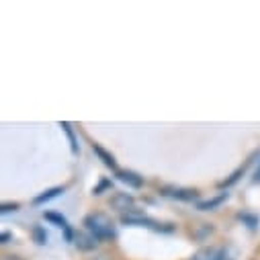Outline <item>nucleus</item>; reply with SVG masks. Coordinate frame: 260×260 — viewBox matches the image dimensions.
<instances>
[{
	"label": "nucleus",
	"instance_id": "nucleus-3",
	"mask_svg": "<svg viewBox=\"0 0 260 260\" xmlns=\"http://www.w3.org/2000/svg\"><path fill=\"white\" fill-rule=\"evenodd\" d=\"M190 260H238V250L232 244L221 246H201L197 252L190 256Z\"/></svg>",
	"mask_w": 260,
	"mask_h": 260
},
{
	"label": "nucleus",
	"instance_id": "nucleus-20",
	"mask_svg": "<svg viewBox=\"0 0 260 260\" xmlns=\"http://www.w3.org/2000/svg\"><path fill=\"white\" fill-rule=\"evenodd\" d=\"M15 240V234L11 232V230H5L3 234H0V244H3V246H7V244H11Z\"/></svg>",
	"mask_w": 260,
	"mask_h": 260
},
{
	"label": "nucleus",
	"instance_id": "nucleus-4",
	"mask_svg": "<svg viewBox=\"0 0 260 260\" xmlns=\"http://www.w3.org/2000/svg\"><path fill=\"white\" fill-rule=\"evenodd\" d=\"M158 192L166 199L180 201V203H199L201 201V192L197 188H188V186H176V184H162Z\"/></svg>",
	"mask_w": 260,
	"mask_h": 260
},
{
	"label": "nucleus",
	"instance_id": "nucleus-5",
	"mask_svg": "<svg viewBox=\"0 0 260 260\" xmlns=\"http://www.w3.org/2000/svg\"><path fill=\"white\" fill-rule=\"evenodd\" d=\"M256 158H260V150L252 152V154H250V156H248V158L244 160V164H240V166H238L236 170H232V172H230V174H228V176H225L223 180H219V182H217V188H221V190L225 188V190H228L230 186L238 184V182H240V178H242V176H244V174L248 172V168H250V166L254 164V160H256Z\"/></svg>",
	"mask_w": 260,
	"mask_h": 260
},
{
	"label": "nucleus",
	"instance_id": "nucleus-14",
	"mask_svg": "<svg viewBox=\"0 0 260 260\" xmlns=\"http://www.w3.org/2000/svg\"><path fill=\"white\" fill-rule=\"evenodd\" d=\"M236 219H238L242 225H246L250 232H258V228H260V215H258V213H252V211H238V213H236Z\"/></svg>",
	"mask_w": 260,
	"mask_h": 260
},
{
	"label": "nucleus",
	"instance_id": "nucleus-13",
	"mask_svg": "<svg viewBox=\"0 0 260 260\" xmlns=\"http://www.w3.org/2000/svg\"><path fill=\"white\" fill-rule=\"evenodd\" d=\"M57 125L61 127V132L66 134V138H68V144H70V152H72L74 156H78V154H80V144H78V138H76V132H74L72 123H70V121H59Z\"/></svg>",
	"mask_w": 260,
	"mask_h": 260
},
{
	"label": "nucleus",
	"instance_id": "nucleus-10",
	"mask_svg": "<svg viewBox=\"0 0 260 260\" xmlns=\"http://www.w3.org/2000/svg\"><path fill=\"white\" fill-rule=\"evenodd\" d=\"M215 234V225L213 223H209V221H203V223H197L192 230H190V240L192 242H199V244H203V242H207L211 236Z\"/></svg>",
	"mask_w": 260,
	"mask_h": 260
},
{
	"label": "nucleus",
	"instance_id": "nucleus-17",
	"mask_svg": "<svg viewBox=\"0 0 260 260\" xmlns=\"http://www.w3.org/2000/svg\"><path fill=\"white\" fill-rule=\"evenodd\" d=\"M113 190V180L109 178V176H103L94 186H92V197H101V194H105V192H111Z\"/></svg>",
	"mask_w": 260,
	"mask_h": 260
},
{
	"label": "nucleus",
	"instance_id": "nucleus-22",
	"mask_svg": "<svg viewBox=\"0 0 260 260\" xmlns=\"http://www.w3.org/2000/svg\"><path fill=\"white\" fill-rule=\"evenodd\" d=\"M3 260H25V258H21L17 254H7V256H3Z\"/></svg>",
	"mask_w": 260,
	"mask_h": 260
},
{
	"label": "nucleus",
	"instance_id": "nucleus-8",
	"mask_svg": "<svg viewBox=\"0 0 260 260\" xmlns=\"http://www.w3.org/2000/svg\"><path fill=\"white\" fill-rule=\"evenodd\" d=\"M230 201V192L228 190H221L215 197H209V199H201L199 203H194V209L197 211H217L221 205H225Z\"/></svg>",
	"mask_w": 260,
	"mask_h": 260
},
{
	"label": "nucleus",
	"instance_id": "nucleus-16",
	"mask_svg": "<svg viewBox=\"0 0 260 260\" xmlns=\"http://www.w3.org/2000/svg\"><path fill=\"white\" fill-rule=\"evenodd\" d=\"M31 240H33L37 246H47V242H49V234H47V230H45L43 225L35 223V225L31 228Z\"/></svg>",
	"mask_w": 260,
	"mask_h": 260
},
{
	"label": "nucleus",
	"instance_id": "nucleus-15",
	"mask_svg": "<svg viewBox=\"0 0 260 260\" xmlns=\"http://www.w3.org/2000/svg\"><path fill=\"white\" fill-rule=\"evenodd\" d=\"M43 219H45L47 223H51V225L59 228L61 232H63V230H66V228L70 225L68 217L63 215V213H59V211H43Z\"/></svg>",
	"mask_w": 260,
	"mask_h": 260
},
{
	"label": "nucleus",
	"instance_id": "nucleus-18",
	"mask_svg": "<svg viewBox=\"0 0 260 260\" xmlns=\"http://www.w3.org/2000/svg\"><path fill=\"white\" fill-rule=\"evenodd\" d=\"M21 209V203L19 201H5L0 205V213L3 215H9V213H17Z\"/></svg>",
	"mask_w": 260,
	"mask_h": 260
},
{
	"label": "nucleus",
	"instance_id": "nucleus-21",
	"mask_svg": "<svg viewBox=\"0 0 260 260\" xmlns=\"http://www.w3.org/2000/svg\"><path fill=\"white\" fill-rule=\"evenodd\" d=\"M252 182H254V184H260V158H258V166H256V170H254Z\"/></svg>",
	"mask_w": 260,
	"mask_h": 260
},
{
	"label": "nucleus",
	"instance_id": "nucleus-9",
	"mask_svg": "<svg viewBox=\"0 0 260 260\" xmlns=\"http://www.w3.org/2000/svg\"><path fill=\"white\" fill-rule=\"evenodd\" d=\"M99 240L92 236V234H88L86 230H82V232H76V240H74V246H76V250L78 252H84V254H88V252H94L96 248H99Z\"/></svg>",
	"mask_w": 260,
	"mask_h": 260
},
{
	"label": "nucleus",
	"instance_id": "nucleus-1",
	"mask_svg": "<svg viewBox=\"0 0 260 260\" xmlns=\"http://www.w3.org/2000/svg\"><path fill=\"white\" fill-rule=\"evenodd\" d=\"M82 225L88 234H92L99 242H115L119 236V230L115 225V221L111 219L109 213L105 211H92L88 215H84Z\"/></svg>",
	"mask_w": 260,
	"mask_h": 260
},
{
	"label": "nucleus",
	"instance_id": "nucleus-6",
	"mask_svg": "<svg viewBox=\"0 0 260 260\" xmlns=\"http://www.w3.org/2000/svg\"><path fill=\"white\" fill-rule=\"evenodd\" d=\"M109 207L115 209V211H119V213L123 215V213L132 211V209L136 207V197H134L132 192H123V190L113 192L111 199H109Z\"/></svg>",
	"mask_w": 260,
	"mask_h": 260
},
{
	"label": "nucleus",
	"instance_id": "nucleus-12",
	"mask_svg": "<svg viewBox=\"0 0 260 260\" xmlns=\"http://www.w3.org/2000/svg\"><path fill=\"white\" fill-rule=\"evenodd\" d=\"M63 190H66L63 186H49V188H45L43 192L35 194L33 201H31V205H33V207H41V205H45V203H49V201H53V199L61 197Z\"/></svg>",
	"mask_w": 260,
	"mask_h": 260
},
{
	"label": "nucleus",
	"instance_id": "nucleus-2",
	"mask_svg": "<svg viewBox=\"0 0 260 260\" xmlns=\"http://www.w3.org/2000/svg\"><path fill=\"white\" fill-rule=\"evenodd\" d=\"M121 223L127 225V228H146V230L156 232V234H174L176 232V223L154 219L144 209H138V207H134L132 211L123 213L121 215Z\"/></svg>",
	"mask_w": 260,
	"mask_h": 260
},
{
	"label": "nucleus",
	"instance_id": "nucleus-11",
	"mask_svg": "<svg viewBox=\"0 0 260 260\" xmlns=\"http://www.w3.org/2000/svg\"><path fill=\"white\" fill-rule=\"evenodd\" d=\"M92 152H94V156L109 168V170H113V172H117V170H121L119 168V164H117V158L105 148V146H101V144H96V142H92Z\"/></svg>",
	"mask_w": 260,
	"mask_h": 260
},
{
	"label": "nucleus",
	"instance_id": "nucleus-7",
	"mask_svg": "<svg viewBox=\"0 0 260 260\" xmlns=\"http://www.w3.org/2000/svg\"><path fill=\"white\" fill-rule=\"evenodd\" d=\"M115 176H117L119 182L127 184L129 188H144V184H146V178H144L140 172L129 170V168H121V170H117Z\"/></svg>",
	"mask_w": 260,
	"mask_h": 260
},
{
	"label": "nucleus",
	"instance_id": "nucleus-19",
	"mask_svg": "<svg viewBox=\"0 0 260 260\" xmlns=\"http://www.w3.org/2000/svg\"><path fill=\"white\" fill-rule=\"evenodd\" d=\"M61 234H63V240H66L68 244H74V240H76V230H74L72 225H68Z\"/></svg>",
	"mask_w": 260,
	"mask_h": 260
}]
</instances>
